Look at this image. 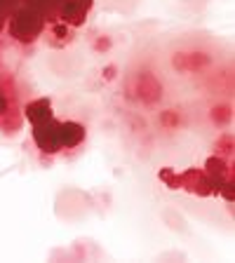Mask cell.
Segmentation results:
<instances>
[{"mask_svg":"<svg viewBox=\"0 0 235 263\" xmlns=\"http://www.w3.org/2000/svg\"><path fill=\"white\" fill-rule=\"evenodd\" d=\"M5 113H7V97L0 92V115H5Z\"/></svg>","mask_w":235,"mask_h":263,"instance_id":"9c48e42d","label":"cell"},{"mask_svg":"<svg viewBox=\"0 0 235 263\" xmlns=\"http://www.w3.org/2000/svg\"><path fill=\"white\" fill-rule=\"evenodd\" d=\"M94 0H61L59 12H57V22H64L66 26L80 28L87 22L89 10H92Z\"/></svg>","mask_w":235,"mask_h":263,"instance_id":"3957f363","label":"cell"},{"mask_svg":"<svg viewBox=\"0 0 235 263\" xmlns=\"http://www.w3.org/2000/svg\"><path fill=\"white\" fill-rule=\"evenodd\" d=\"M31 134L35 146L47 155H55L61 151V122L57 120L55 115L47 118V120L38 122V125H31Z\"/></svg>","mask_w":235,"mask_h":263,"instance_id":"7a4b0ae2","label":"cell"},{"mask_svg":"<svg viewBox=\"0 0 235 263\" xmlns=\"http://www.w3.org/2000/svg\"><path fill=\"white\" fill-rule=\"evenodd\" d=\"M24 115H26V120L31 122V125H38V122L47 120V118H52L55 115V110H52V101L49 99H33V101H28L26 106H24Z\"/></svg>","mask_w":235,"mask_h":263,"instance_id":"5b68a950","label":"cell"},{"mask_svg":"<svg viewBox=\"0 0 235 263\" xmlns=\"http://www.w3.org/2000/svg\"><path fill=\"white\" fill-rule=\"evenodd\" d=\"M26 5L35 7L47 22H57V12H59V3L61 0H22Z\"/></svg>","mask_w":235,"mask_h":263,"instance_id":"ba28073f","label":"cell"},{"mask_svg":"<svg viewBox=\"0 0 235 263\" xmlns=\"http://www.w3.org/2000/svg\"><path fill=\"white\" fill-rule=\"evenodd\" d=\"M205 176H207L212 191L219 193L221 183L228 179V164L221 158H207V162H205Z\"/></svg>","mask_w":235,"mask_h":263,"instance_id":"8992f818","label":"cell"},{"mask_svg":"<svg viewBox=\"0 0 235 263\" xmlns=\"http://www.w3.org/2000/svg\"><path fill=\"white\" fill-rule=\"evenodd\" d=\"M5 26H7V33H10L12 40H16V43H22V45H31L43 35L45 26H47V19H45L35 7L22 3V5L10 14Z\"/></svg>","mask_w":235,"mask_h":263,"instance_id":"6da1fadb","label":"cell"},{"mask_svg":"<svg viewBox=\"0 0 235 263\" xmlns=\"http://www.w3.org/2000/svg\"><path fill=\"white\" fill-rule=\"evenodd\" d=\"M174 188H186V191L195 193V195H212L214 193L205 172L200 170H188L184 174H174Z\"/></svg>","mask_w":235,"mask_h":263,"instance_id":"277c9868","label":"cell"},{"mask_svg":"<svg viewBox=\"0 0 235 263\" xmlns=\"http://www.w3.org/2000/svg\"><path fill=\"white\" fill-rule=\"evenodd\" d=\"M85 139V127L76 120L61 122V148H76Z\"/></svg>","mask_w":235,"mask_h":263,"instance_id":"52a82bcc","label":"cell"}]
</instances>
